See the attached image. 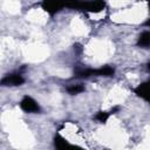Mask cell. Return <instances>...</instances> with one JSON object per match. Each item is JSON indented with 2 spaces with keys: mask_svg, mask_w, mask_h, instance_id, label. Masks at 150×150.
Segmentation results:
<instances>
[{
  "mask_svg": "<svg viewBox=\"0 0 150 150\" xmlns=\"http://www.w3.org/2000/svg\"><path fill=\"white\" fill-rule=\"evenodd\" d=\"M115 69L110 66H104L101 68H79L75 70V77H90V76H112Z\"/></svg>",
  "mask_w": 150,
  "mask_h": 150,
  "instance_id": "obj_1",
  "label": "cell"
},
{
  "mask_svg": "<svg viewBox=\"0 0 150 150\" xmlns=\"http://www.w3.org/2000/svg\"><path fill=\"white\" fill-rule=\"evenodd\" d=\"M68 0H42L41 6L42 8L50 15H54L67 7Z\"/></svg>",
  "mask_w": 150,
  "mask_h": 150,
  "instance_id": "obj_2",
  "label": "cell"
},
{
  "mask_svg": "<svg viewBox=\"0 0 150 150\" xmlns=\"http://www.w3.org/2000/svg\"><path fill=\"white\" fill-rule=\"evenodd\" d=\"M20 108L25 112H30V114L40 112V105H39V103L33 97H30L28 95L23 96L22 100L20 101Z\"/></svg>",
  "mask_w": 150,
  "mask_h": 150,
  "instance_id": "obj_3",
  "label": "cell"
},
{
  "mask_svg": "<svg viewBox=\"0 0 150 150\" xmlns=\"http://www.w3.org/2000/svg\"><path fill=\"white\" fill-rule=\"evenodd\" d=\"M23 83H25V77L19 73L8 74L1 79V86L4 87H9V86L15 87V86H21Z\"/></svg>",
  "mask_w": 150,
  "mask_h": 150,
  "instance_id": "obj_4",
  "label": "cell"
},
{
  "mask_svg": "<svg viewBox=\"0 0 150 150\" xmlns=\"http://www.w3.org/2000/svg\"><path fill=\"white\" fill-rule=\"evenodd\" d=\"M105 7L104 0H88L83 1L82 11L89 12V13H98Z\"/></svg>",
  "mask_w": 150,
  "mask_h": 150,
  "instance_id": "obj_5",
  "label": "cell"
},
{
  "mask_svg": "<svg viewBox=\"0 0 150 150\" xmlns=\"http://www.w3.org/2000/svg\"><path fill=\"white\" fill-rule=\"evenodd\" d=\"M134 91L137 96H139L141 98H143L150 103V81H146V82L139 84L137 88L134 89Z\"/></svg>",
  "mask_w": 150,
  "mask_h": 150,
  "instance_id": "obj_6",
  "label": "cell"
},
{
  "mask_svg": "<svg viewBox=\"0 0 150 150\" xmlns=\"http://www.w3.org/2000/svg\"><path fill=\"white\" fill-rule=\"evenodd\" d=\"M137 46L141 48H149L150 47V30H144L137 39Z\"/></svg>",
  "mask_w": 150,
  "mask_h": 150,
  "instance_id": "obj_7",
  "label": "cell"
},
{
  "mask_svg": "<svg viewBox=\"0 0 150 150\" xmlns=\"http://www.w3.org/2000/svg\"><path fill=\"white\" fill-rule=\"evenodd\" d=\"M120 108L118 107H115L114 109H111L110 111H98L96 115H95V118L98 121V122H101V123H105L107 121H108V118L115 112V111H117Z\"/></svg>",
  "mask_w": 150,
  "mask_h": 150,
  "instance_id": "obj_8",
  "label": "cell"
},
{
  "mask_svg": "<svg viewBox=\"0 0 150 150\" xmlns=\"http://www.w3.org/2000/svg\"><path fill=\"white\" fill-rule=\"evenodd\" d=\"M54 143H55V146L57 148V149H66V148H69L70 146V144L67 142V139H64L61 135H56L55 136V138H54Z\"/></svg>",
  "mask_w": 150,
  "mask_h": 150,
  "instance_id": "obj_9",
  "label": "cell"
},
{
  "mask_svg": "<svg viewBox=\"0 0 150 150\" xmlns=\"http://www.w3.org/2000/svg\"><path fill=\"white\" fill-rule=\"evenodd\" d=\"M84 90V87L82 84H71L69 87H67V91L71 95H75V94H80Z\"/></svg>",
  "mask_w": 150,
  "mask_h": 150,
  "instance_id": "obj_10",
  "label": "cell"
},
{
  "mask_svg": "<svg viewBox=\"0 0 150 150\" xmlns=\"http://www.w3.org/2000/svg\"><path fill=\"white\" fill-rule=\"evenodd\" d=\"M144 25H145V26H148V27H150V19H148V20L144 22Z\"/></svg>",
  "mask_w": 150,
  "mask_h": 150,
  "instance_id": "obj_11",
  "label": "cell"
},
{
  "mask_svg": "<svg viewBox=\"0 0 150 150\" xmlns=\"http://www.w3.org/2000/svg\"><path fill=\"white\" fill-rule=\"evenodd\" d=\"M146 68H148V70H149V71H150V62H149V63H148V64H146Z\"/></svg>",
  "mask_w": 150,
  "mask_h": 150,
  "instance_id": "obj_12",
  "label": "cell"
},
{
  "mask_svg": "<svg viewBox=\"0 0 150 150\" xmlns=\"http://www.w3.org/2000/svg\"><path fill=\"white\" fill-rule=\"evenodd\" d=\"M148 1H149V7H150V0H148Z\"/></svg>",
  "mask_w": 150,
  "mask_h": 150,
  "instance_id": "obj_13",
  "label": "cell"
}]
</instances>
